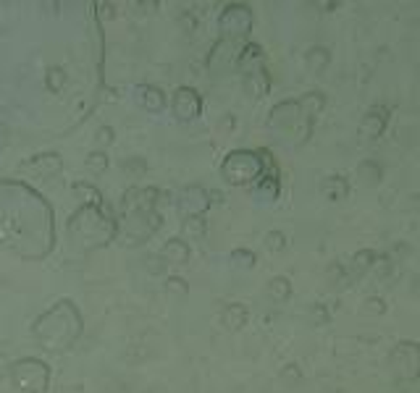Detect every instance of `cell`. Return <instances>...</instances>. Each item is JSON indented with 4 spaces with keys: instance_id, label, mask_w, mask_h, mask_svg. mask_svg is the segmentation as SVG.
I'll list each match as a JSON object with an SVG mask.
<instances>
[{
    "instance_id": "1",
    "label": "cell",
    "mask_w": 420,
    "mask_h": 393,
    "mask_svg": "<svg viewBox=\"0 0 420 393\" xmlns=\"http://www.w3.org/2000/svg\"><path fill=\"white\" fill-rule=\"evenodd\" d=\"M200 105H203V100H200V95H197L194 89H190V87L176 89V95H174V113H176L179 119L184 121L194 119V116L200 113Z\"/></svg>"
},
{
    "instance_id": "2",
    "label": "cell",
    "mask_w": 420,
    "mask_h": 393,
    "mask_svg": "<svg viewBox=\"0 0 420 393\" xmlns=\"http://www.w3.org/2000/svg\"><path fill=\"white\" fill-rule=\"evenodd\" d=\"M208 207V191L200 189V186H187L181 191L179 200V210L187 215H200Z\"/></svg>"
},
{
    "instance_id": "3",
    "label": "cell",
    "mask_w": 420,
    "mask_h": 393,
    "mask_svg": "<svg viewBox=\"0 0 420 393\" xmlns=\"http://www.w3.org/2000/svg\"><path fill=\"white\" fill-rule=\"evenodd\" d=\"M160 260L168 265H184L190 260V244L181 241V238H168L163 252H160Z\"/></svg>"
},
{
    "instance_id": "4",
    "label": "cell",
    "mask_w": 420,
    "mask_h": 393,
    "mask_svg": "<svg viewBox=\"0 0 420 393\" xmlns=\"http://www.w3.org/2000/svg\"><path fill=\"white\" fill-rule=\"evenodd\" d=\"M181 236L184 238H203L205 236L203 215H187V218L181 220Z\"/></svg>"
},
{
    "instance_id": "5",
    "label": "cell",
    "mask_w": 420,
    "mask_h": 393,
    "mask_svg": "<svg viewBox=\"0 0 420 393\" xmlns=\"http://www.w3.org/2000/svg\"><path fill=\"white\" fill-rule=\"evenodd\" d=\"M142 105L144 110H150V113H160L163 105H166V100H163V92L156 89V87H142Z\"/></svg>"
},
{
    "instance_id": "6",
    "label": "cell",
    "mask_w": 420,
    "mask_h": 393,
    "mask_svg": "<svg viewBox=\"0 0 420 393\" xmlns=\"http://www.w3.org/2000/svg\"><path fill=\"white\" fill-rule=\"evenodd\" d=\"M244 320H247V312L242 310L240 304H231V307H226V312H224V322H226V328H231V331L242 328Z\"/></svg>"
},
{
    "instance_id": "7",
    "label": "cell",
    "mask_w": 420,
    "mask_h": 393,
    "mask_svg": "<svg viewBox=\"0 0 420 393\" xmlns=\"http://www.w3.org/2000/svg\"><path fill=\"white\" fill-rule=\"evenodd\" d=\"M106 168H108V155L106 152H90L87 155V171L90 173H106Z\"/></svg>"
},
{
    "instance_id": "8",
    "label": "cell",
    "mask_w": 420,
    "mask_h": 393,
    "mask_svg": "<svg viewBox=\"0 0 420 393\" xmlns=\"http://www.w3.org/2000/svg\"><path fill=\"white\" fill-rule=\"evenodd\" d=\"M121 168L126 171V176H129V179H140L144 171H147L144 160H140V157H126V160L121 163Z\"/></svg>"
},
{
    "instance_id": "9",
    "label": "cell",
    "mask_w": 420,
    "mask_h": 393,
    "mask_svg": "<svg viewBox=\"0 0 420 393\" xmlns=\"http://www.w3.org/2000/svg\"><path fill=\"white\" fill-rule=\"evenodd\" d=\"M166 291L168 294H174V297H187L190 294V286H187V281L184 278H168V283H166Z\"/></svg>"
},
{
    "instance_id": "10",
    "label": "cell",
    "mask_w": 420,
    "mask_h": 393,
    "mask_svg": "<svg viewBox=\"0 0 420 393\" xmlns=\"http://www.w3.org/2000/svg\"><path fill=\"white\" fill-rule=\"evenodd\" d=\"M74 194H76V197H84L87 202H100V191H95L92 186H87V184H76V186H74Z\"/></svg>"
},
{
    "instance_id": "11",
    "label": "cell",
    "mask_w": 420,
    "mask_h": 393,
    "mask_svg": "<svg viewBox=\"0 0 420 393\" xmlns=\"http://www.w3.org/2000/svg\"><path fill=\"white\" fill-rule=\"evenodd\" d=\"M63 84H66V73L60 71V69H50L48 71V87L50 89H63Z\"/></svg>"
},
{
    "instance_id": "12",
    "label": "cell",
    "mask_w": 420,
    "mask_h": 393,
    "mask_svg": "<svg viewBox=\"0 0 420 393\" xmlns=\"http://www.w3.org/2000/svg\"><path fill=\"white\" fill-rule=\"evenodd\" d=\"M147 273H153V275H160L163 273V268H166V262L160 260V254H153V257H147Z\"/></svg>"
},
{
    "instance_id": "13",
    "label": "cell",
    "mask_w": 420,
    "mask_h": 393,
    "mask_svg": "<svg viewBox=\"0 0 420 393\" xmlns=\"http://www.w3.org/2000/svg\"><path fill=\"white\" fill-rule=\"evenodd\" d=\"M271 294H274L276 299L287 297V294H289V283L284 281V278H276V281L271 283Z\"/></svg>"
},
{
    "instance_id": "14",
    "label": "cell",
    "mask_w": 420,
    "mask_h": 393,
    "mask_svg": "<svg viewBox=\"0 0 420 393\" xmlns=\"http://www.w3.org/2000/svg\"><path fill=\"white\" fill-rule=\"evenodd\" d=\"M97 142L103 144V147L113 144V129H110V126H100V129H97Z\"/></svg>"
},
{
    "instance_id": "15",
    "label": "cell",
    "mask_w": 420,
    "mask_h": 393,
    "mask_svg": "<svg viewBox=\"0 0 420 393\" xmlns=\"http://www.w3.org/2000/svg\"><path fill=\"white\" fill-rule=\"evenodd\" d=\"M231 260H237V265H244V268H250L252 262H255V257H252L250 252H234V254H231Z\"/></svg>"
},
{
    "instance_id": "16",
    "label": "cell",
    "mask_w": 420,
    "mask_h": 393,
    "mask_svg": "<svg viewBox=\"0 0 420 393\" xmlns=\"http://www.w3.org/2000/svg\"><path fill=\"white\" fill-rule=\"evenodd\" d=\"M268 247H271V250H281V236H278V234H271V236H268Z\"/></svg>"
}]
</instances>
